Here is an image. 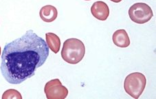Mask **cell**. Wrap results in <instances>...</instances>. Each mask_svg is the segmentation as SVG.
Masks as SVG:
<instances>
[{
  "mask_svg": "<svg viewBox=\"0 0 156 99\" xmlns=\"http://www.w3.org/2000/svg\"><path fill=\"white\" fill-rule=\"evenodd\" d=\"M147 79L142 73H133L127 75L124 82L125 92L133 98H138L146 87Z\"/></svg>",
  "mask_w": 156,
  "mask_h": 99,
  "instance_id": "3",
  "label": "cell"
},
{
  "mask_svg": "<svg viewBox=\"0 0 156 99\" xmlns=\"http://www.w3.org/2000/svg\"><path fill=\"white\" fill-rule=\"evenodd\" d=\"M110 1H112L113 2H115V3H119L122 0H110Z\"/></svg>",
  "mask_w": 156,
  "mask_h": 99,
  "instance_id": "11",
  "label": "cell"
},
{
  "mask_svg": "<svg viewBox=\"0 0 156 99\" xmlns=\"http://www.w3.org/2000/svg\"><path fill=\"white\" fill-rule=\"evenodd\" d=\"M1 52H2V50H1V47H0V56H1Z\"/></svg>",
  "mask_w": 156,
  "mask_h": 99,
  "instance_id": "12",
  "label": "cell"
},
{
  "mask_svg": "<svg viewBox=\"0 0 156 99\" xmlns=\"http://www.w3.org/2000/svg\"><path fill=\"white\" fill-rule=\"evenodd\" d=\"M57 9L51 5H47L42 7L39 12L40 18L46 23L53 22L57 18Z\"/></svg>",
  "mask_w": 156,
  "mask_h": 99,
  "instance_id": "8",
  "label": "cell"
},
{
  "mask_svg": "<svg viewBox=\"0 0 156 99\" xmlns=\"http://www.w3.org/2000/svg\"><path fill=\"white\" fill-rule=\"evenodd\" d=\"M2 99L6 98H22V96L19 91L15 89H10L5 91L4 93L2 95Z\"/></svg>",
  "mask_w": 156,
  "mask_h": 99,
  "instance_id": "10",
  "label": "cell"
},
{
  "mask_svg": "<svg viewBox=\"0 0 156 99\" xmlns=\"http://www.w3.org/2000/svg\"><path fill=\"white\" fill-rule=\"evenodd\" d=\"M85 54V45L80 40L72 38L64 42L61 49V58L66 62L76 64L83 60Z\"/></svg>",
  "mask_w": 156,
  "mask_h": 99,
  "instance_id": "2",
  "label": "cell"
},
{
  "mask_svg": "<svg viewBox=\"0 0 156 99\" xmlns=\"http://www.w3.org/2000/svg\"><path fill=\"white\" fill-rule=\"evenodd\" d=\"M44 92L48 99H64L68 95V89L62 85L58 79L47 82L44 87Z\"/></svg>",
  "mask_w": 156,
  "mask_h": 99,
  "instance_id": "5",
  "label": "cell"
},
{
  "mask_svg": "<svg viewBox=\"0 0 156 99\" xmlns=\"http://www.w3.org/2000/svg\"><path fill=\"white\" fill-rule=\"evenodd\" d=\"M91 12L96 18L100 21H105L109 15V8L104 2H94L91 7Z\"/></svg>",
  "mask_w": 156,
  "mask_h": 99,
  "instance_id": "6",
  "label": "cell"
},
{
  "mask_svg": "<svg viewBox=\"0 0 156 99\" xmlns=\"http://www.w3.org/2000/svg\"><path fill=\"white\" fill-rule=\"evenodd\" d=\"M114 44L120 48L128 47L130 45V39L125 29H118L115 31L112 36Z\"/></svg>",
  "mask_w": 156,
  "mask_h": 99,
  "instance_id": "7",
  "label": "cell"
},
{
  "mask_svg": "<svg viewBox=\"0 0 156 99\" xmlns=\"http://www.w3.org/2000/svg\"><path fill=\"white\" fill-rule=\"evenodd\" d=\"M85 1H91V0H85Z\"/></svg>",
  "mask_w": 156,
  "mask_h": 99,
  "instance_id": "13",
  "label": "cell"
},
{
  "mask_svg": "<svg viewBox=\"0 0 156 99\" xmlns=\"http://www.w3.org/2000/svg\"><path fill=\"white\" fill-rule=\"evenodd\" d=\"M129 16L133 22L138 24H144L151 19L153 13L151 7L147 4L136 3L130 7Z\"/></svg>",
  "mask_w": 156,
  "mask_h": 99,
  "instance_id": "4",
  "label": "cell"
},
{
  "mask_svg": "<svg viewBox=\"0 0 156 99\" xmlns=\"http://www.w3.org/2000/svg\"><path fill=\"white\" fill-rule=\"evenodd\" d=\"M49 47L44 39L30 29L20 38L5 45L2 54L1 73L10 84H20L35 74L45 62Z\"/></svg>",
  "mask_w": 156,
  "mask_h": 99,
  "instance_id": "1",
  "label": "cell"
},
{
  "mask_svg": "<svg viewBox=\"0 0 156 99\" xmlns=\"http://www.w3.org/2000/svg\"><path fill=\"white\" fill-rule=\"evenodd\" d=\"M45 40L49 49L55 53H57L61 48V40L55 34L48 32L45 34Z\"/></svg>",
  "mask_w": 156,
  "mask_h": 99,
  "instance_id": "9",
  "label": "cell"
}]
</instances>
